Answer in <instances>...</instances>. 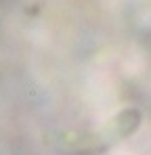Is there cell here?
<instances>
[{
    "mask_svg": "<svg viewBox=\"0 0 151 155\" xmlns=\"http://www.w3.org/2000/svg\"><path fill=\"white\" fill-rule=\"evenodd\" d=\"M141 124V113L136 109H124L120 111L111 124L107 126V140H122L126 136H130Z\"/></svg>",
    "mask_w": 151,
    "mask_h": 155,
    "instance_id": "obj_1",
    "label": "cell"
}]
</instances>
